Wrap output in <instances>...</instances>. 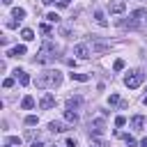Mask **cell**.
Segmentation results:
<instances>
[{"label":"cell","instance_id":"obj_11","mask_svg":"<svg viewBox=\"0 0 147 147\" xmlns=\"http://www.w3.org/2000/svg\"><path fill=\"white\" fill-rule=\"evenodd\" d=\"M48 129H51L53 133H64V131H67V124H64V122H57V119H53V122L48 124Z\"/></svg>","mask_w":147,"mask_h":147},{"label":"cell","instance_id":"obj_32","mask_svg":"<svg viewBox=\"0 0 147 147\" xmlns=\"http://www.w3.org/2000/svg\"><path fill=\"white\" fill-rule=\"evenodd\" d=\"M30 147H44V142H41V140H34V142H32Z\"/></svg>","mask_w":147,"mask_h":147},{"label":"cell","instance_id":"obj_25","mask_svg":"<svg viewBox=\"0 0 147 147\" xmlns=\"http://www.w3.org/2000/svg\"><path fill=\"white\" fill-rule=\"evenodd\" d=\"M124 124H126V117L124 115H117L115 117V126H124Z\"/></svg>","mask_w":147,"mask_h":147},{"label":"cell","instance_id":"obj_23","mask_svg":"<svg viewBox=\"0 0 147 147\" xmlns=\"http://www.w3.org/2000/svg\"><path fill=\"white\" fill-rule=\"evenodd\" d=\"M37 122H39V117H37V115H28V117H25V124H28V126H34Z\"/></svg>","mask_w":147,"mask_h":147},{"label":"cell","instance_id":"obj_33","mask_svg":"<svg viewBox=\"0 0 147 147\" xmlns=\"http://www.w3.org/2000/svg\"><path fill=\"white\" fill-rule=\"evenodd\" d=\"M140 147H147V138H145V140H142V142H140Z\"/></svg>","mask_w":147,"mask_h":147},{"label":"cell","instance_id":"obj_5","mask_svg":"<svg viewBox=\"0 0 147 147\" xmlns=\"http://www.w3.org/2000/svg\"><path fill=\"white\" fill-rule=\"evenodd\" d=\"M74 55H76L78 60H87V57L92 55L90 44H76V46H74Z\"/></svg>","mask_w":147,"mask_h":147},{"label":"cell","instance_id":"obj_14","mask_svg":"<svg viewBox=\"0 0 147 147\" xmlns=\"http://www.w3.org/2000/svg\"><path fill=\"white\" fill-rule=\"evenodd\" d=\"M90 133H92V136H101V133H103V122H101V119L92 122V124H90Z\"/></svg>","mask_w":147,"mask_h":147},{"label":"cell","instance_id":"obj_7","mask_svg":"<svg viewBox=\"0 0 147 147\" xmlns=\"http://www.w3.org/2000/svg\"><path fill=\"white\" fill-rule=\"evenodd\" d=\"M53 106H55V96H53L51 92H46V94L39 99V108H41V110H51Z\"/></svg>","mask_w":147,"mask_h":147},{"label":"cell","instance_id":"obj_31","mask_svg":"<svg viewBox=\"0 0 147 147\" xmlns=\"http://www.w3.org/2000/svg\"><path fill=\"white\" fill-rule=\"evenodd\" d=\"M2 85H5V87H11V85H14V78H5Z\"/></svg>","mask_w":147,"mask_h":147},{"label":"cell","instance_id":"obj_27","mask_svg":"<svg viewBox=\"0 0 147 147\" xmlns=\"http://www.w3.org/2000/svg\"><path fill=\"white\" fill-rule=\"evenodd\" d=\"M113 69H115V71H122V69H124V60H115Z\"/></svg>","mask_w":147,"mask_h":147},{"label":"cell","instance_id":"obj_12","mask_svg":"<svg viewBox=\"0 0 147 147\" xmlns=\"http://www.w3.org/2000/svg\"><path fill=\"white\" fill-rule=\"evenodd\" d=\"M129 18H133V21H138V23H140L142 18H147V9L138 7V9H133V11H131V16H129Z\"/></svg>","mask_w":147,"mask_h":147},{"label":"cell","instance_id":"obj_13","mask_svg":"<svg viewBox=\"0 0 147 147\" xmlns=\"http://www.w3.org/2000/svg\"><path fill=\"white\" fill-rule=\"evenodd\" d=\"M80 103H83V96H69V99H67V108H69V110L80 108Z\"/></svg>","mask_w":147,"mask_h":147},{"label":"cell","instance_id":"obj_4","mask_svg":"<svg viewBox=\"0 0 147 147\" xmlns=\"http://www.w3.org/2000/svg\"><path fill=\"white\" fill-rule=\"evenodd\" d=\"M110 41L108 39H99V37H92L90 39V48H92V53H106V51H110Z\"/></svg>","mask_w":147,"mask_h":147},{"label":"cell","instance_id":"obj_18","mask_svg":"<svg viewBox=\"0 0 147 147\" xmlns=\"http://www.w3.org/2000/svg\"><path fill=\"white\" fill-rule=\"evenodd\" d=\"M69 76H71V80H78V83H87V80H90L87 74H78V71H71Z\"/></svg>","mask_w":147,"mask_h":147},{"label":"cell","instance_id":"obj_15","mask_svg":"<svg viewBox=\"0 0 147 147\" xmlns=\"http://www.w3.org/2000/svg\"><path fill=\"white\" fill-rule=\"evenodd\" d=\"M14 76H16V80H18L21 85H28V83H30V76H28L23 69H16V71H14Z\"/></svg>","mask_w":147,"mask_h":147},{"label":"cell","instance_id":"obj_35","mask_svg":"<svg viewBox=\"0 0 147 147\" xmlns=\"http://www.w3.org/2000/svg\"><path fill=\"white\" fill-rule=\"evenodd\" d=\"M5 147H14V145H9V142H5Z\"/></svg>","mask_w":147,"mask_h":147},{"label":"cell","instance_id":"obj_8","mask_svg":"<svg viewBox=\"0 0 147 147\" xmlns=\"http://www.w3.org/2000/svg\"><path fill=\"white\" fill-rule=\"evenodd\" d=\"M92 18H94V23H96L99 28H108V18H106V14H103V11H99V9H94V14H92Z\"/></svg>","mask_w":147,"mask_h":147},{"label":"cell","instance_id":"obj_28","mask_svg":"<svg viewBox=\"0 0 147 147\" xmlns=\"http://www.w3.org/2000/svg\"><path fill=\"white\" fill-rule=\"evenodd\" d=\"M39 30H41L44 34H48V32H51V25H48V23H41V25H39Z\"/></svg>","mask_w":147,"mask_h":147},{"label":"cell","instance_id":"obj_24","mask_svg":"<svg viewBox=\"0 0 147 147\" xmlns=\"http://www.w3.org/2000/svg\"><path fill=\"white\" fill-rule=\"evenodd\" d=\"M124 142H126V147H138V142H136L133 136H124Z\"/></svg>","mask_w":147,"mask_h":147},{"label":"cell","instance_id":"obj_36","mask_svg":"<svg viewBox=\"0 0 147 147\" xmlns=\"http://www.w3.org/2000/svg\"><path fill=\"white\" fill-rule=\"evenodd\" d=\"M2 2H5V5H9V2H11V0H2Z\"/></svg>","mask_w":147,"mask_h":147},{"label":"cell","instance_id":"obj_1","mask_svg":"<svg viewBox=\"0 0 147 147\" xmlns=\"http://www.w3.org/2000/svg\"><path fill=\"white\" fill-rule=\"evenodd\" d=\"M60 83H62V74L57 69H46L34 78V85L39 90H51V87H57Z\"/></svg>","mask_w":147,"mask_h":147},{"label":"cell","instance_id":"obj_22","mask_svg":"<svg viewBox=\"0 0 147 147\" xmlns=\"http://www.w3.org/2000/svg\"><path fill=\"white\" fill-rule=\"evenodd\" d=\"M5 142H9V145H14V147H16V145H18V147H21V142H23V140H21V138H18V136H9V138H7V140H5Z\"/></svg>","mask_w":147,"mask_h":147},{"label":"cell","instance_id":"obj_19","mask_svg":"<svg viewBox=\"0 0 147 147\" xmlns=\"http://www.w3.org/2000/svg\"><path fill=\"white\" fill-rule=\"evenodd\" d=\"M11 18L23 21V18H25V9H23V7H14V9H11Z\"/></svg>","mask_w":147,"mask_h":147},{"label":"cell","instance_id":"obj_6","mask_svg":"<svg viewBox=\"0 0 147 147\" xmlns=\"http://www.w3.org/2000/svg\"><path fill=\"white\" fill-rule=\"evenodd\" d=\"M126 9V0H108V11L110 14H122Z\"/></svg>","mask_w":147,"mask_h":147},{"label":"cell","instance_id":"obj_17","mask_svg":"<svg viewBox=\"0 0 147 147\" xmlns=\"http://www.w3.org/2000/svg\"><path fill=\"white\" fill-rule=\"evenodd\" d=\"M64 119H67L69 124H76V122H78V113H76V110H69V108H67V110H64Z\"/></svg>","mask_w":147,"mask_h":147},{"label":"cell","instance_id":"obj_10","mask_svg":"<svg viewBox=\"0 0 147 147\" xmlns=\"http://www.w3.org/2000/svg\"><path fill=\"white\" fill-rule=\"evenodd\" d=\"M131 129L133 131H142L145 129V117L142 115H133L131 117Z\"/></svg>","mask_w":147,"mask_h":147},{"label":"cell","instance_id":"obj_29","mask_svg":"<svg viewBox=\"0 0 147 147\" xmlns=\"http://www.w3.org/2000/svg\"><path fill=\"white\" fill-rule=\"evenodd\" d=\"M18 23H21V21H16V18H9V21H7V28H16Z\"/></svg>","mask_w":147,"mask_h":147},{"label":"cell","instance_id":"obj_37","mask_svg":"<svg viewBox=\"0 0 147 147\" xmlns=\"http://www.w3.org/2000/svg\"><path fill=\"white\" fill-rule=\"evenodd\" d=\"M145 21H147V18H145Z\"/></svg>","mask_w":147,"mask_h":147},{"label":"cell","instance_id":"obj_26","mask_svg":"<svg viewBox=\"0 0 147 147\" xmlns=\"http://www.w3.org/2000/svg\"><path fill=\"white\" fill-rule=\"evenodd\" d=\"M46 18H48V23H60V16H57V14H53V11H51Z\"/></svg>","mask_w":147,"mask_h":147},{"label":"cell","instance_id":"obj_30","mask_svg":"<svg viewBox=\"0 0 147 147\" xmlns=\"http://www.w3.org/2000/svg\"><path fill=\"white\" fill-rule=\"evenodd\" d=\"M57 7H69V0H53Z\"/></svg>","mask_w":147,"mask_h":147},{"label":"cell","instance_id":"obj_34","mask_svg":"<svg viewBox=\"0 0 147 147\" xmlns=\"http://www.w3.org/2000/svg\"><path fill=\"white\" fill-rule=\"evenodd\" d=\"M142 103H145V106H147V94H145V96H142Z\"/></svg>","mask_w":147,"mask_h":147},{"label":"cell","instance_id":"obj_3","mask_svg":"<svg viewBox=\"0 0 147 147\" xmlns=\"http://www.w3.org/2000/svg\"><path fill=\"white\" fill-rule=\"evenodd\" d=\"M142 80H145V74H142L140 69H133V71H129V74L124 76V85H126L129 90L140 87V85H142Z\"/></svg>","mask_w":147,"mask_h":147},{"label":"cell","instance_id":"obj_9","mask_svg":"<svg viewBox=\"0 0 147 147\" xmlns=\"http://www.w3.org/2000/svg\"><path fill=\"white\" fill-rule=\"evenodd\" d=\"M25 53H28V48H25L23 44H18V46H14V48L7 51V57H21V55H25Z\"/></svg>","mask_w":147,"mask_h":147},{"label":"cell","instance_id":"obj_2","mask_svg":"<svg viewBox=\"0 0 147 147\" xmlns=\"http://www.w3.org/2000/svg\"><path fill=\"white\" fill-rule=\"evenodd\" d=\"M57 46L51 41V39H46L44 44H41V48L37 51V57H34V62H41V64H48V62H53L57 55Z\"/></svg>","mask_w":147,"mask_h":147},{"label":"cell","instance_id":"obj_16","mask_svg":"<svg viewBox=\"0 0 147 147\" xmlns=\"http://www.w3.org/2000/svg\"><path fill=\"white\" fill-rule=\"evenodd\" d=\"M21 108H23V110L34 108V96H30V94H28V96H23V99H21Z\"/></svg>","mask_w":147,"mask_h":147},{"label":"cell","instance_id":"obj_21","mask_svg":"<svg viewBox=\"0 0 147 147\" xmlns=\"http://www.w3.org/2000/svg\"><path fill=\"white\" fill-rule=\"evenodd\" d=\"M108 103H110V106H122L124 101H122L117 94H110V96H108Z\"/></svg>","mask_w":147,"mask_h":147},{"label":"cell","instance_id":"obj_20","mask_svg":"<svg viewBox=\"0 0 147 147\" xmlns=\"http://www.w3.org/2000/svg\"><path fill=\"white\" fill-rule=\"evenodd\" d=\"M21 39H23V41H32V39H34V32H32L30 28H25V30L21 32Z\"/></svg>","mask_w":147,"mask_h":147}]
</instances>
